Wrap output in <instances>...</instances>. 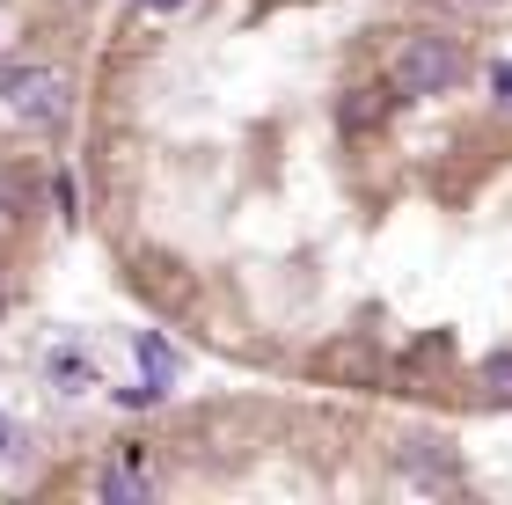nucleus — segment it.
Returning <instances> with one entry per match:
<instances>
[{
  "mask_svg": "<svg viewBox=\"0 0 512 505\" xmlns=\"http://www.w3.org/2000/svg\"><path fill=\"white\" fill-rule=\"evenodd\" d=\"M74 125V74L52 59H8L0 66V140H59Z\"/></svg>",
  "mask_w": 512,
  "mask_h": 505,
  "instance_id": "nucleus-1",
  "label": "nucleus"
},
{
  "mask_svg": "<svg viewBox=\"0 0 512 505\" xmlns=\"http://www.w3.org/2000/svg\"><path fill=\"white\" fill-rule=\"evenodd\" d=\"M476 74V52L461 44L454 30H439V22H425V30H403L388 52V81L403 88V103H439V96H461Z\"/></svg>",
  "mask_w": 512,
  "mask_h": 505,
  "instance_id": "nucleus-2",
  "label": "nucleus"
},
{
  "mask_svg": "<svg viewBox=\"0 0 512 505\" xmlns=\"http://www.w3.org/2000/svg\"><path fill=\"white\" fill-rule=\"evenodd\" d=\"M337 132H344V140H381V132L395 125V110H403V88H395L388 81V66H381V74L374 81H352V88H337Z\"/></svg>",
  "mask_w": 512,
  "mask_h": 505,
  "instance_id": "nucleus-3",
  "label": "nucleus"
},
{
  "mask_svg": "<svg viewBox=\"0 0 512 505\" xmlns=\"http://www.w3.org/2000/svg\"><path fill=\"white\" fill-rule=\"evenodd\" d=\"M395 469H403L417 491H461V447L447 432H410V440L395 447Z\"/></svg>",
  "mask_w": 512,
  "mask_h": 505,
  "instance_id": "nucleus-4",
  "label": "nucleus"
},
{
  "mask_svg": "<svg viewBox=\"0 0 512 505\" xmlns=\"http://www.w3.org/2000/svg\"><path fill=\"white\" fill-rule=\"evenodd\" d=\"M37 191H44V176H37L30 154H0V220H30Z\"/></svg>",
  "mask_w": 512,
  "mask_h": 505,
  "instance_id": "nucleus-5",
  "label": "nucleus"
},
{
  "mask_svg": "<svg viewBox=\"0 0 512 505\" xmlns=\"http://www.w3.org/2000/svg\"><path fill=\"white\" fill-rule=\"evenodd\" d=\"M132 359H139V381H154V388H176V374H183V352L161 330H139L132 337Z\"/></svg>",
  "mask_w": 512,
  "mask_h": 505,
  "instance_id": "nucleus-6",
  "label": "nucleus"
},
{
  "mask_svg": "<svg viewBox=\"0 0 512 505\" xmlns=\"http://www.w3.org/2000/svg\"><path fill=\"white\" fill-rule=\"evenodd\" d=\"M44 366H52V388H59V396H88V388H103L96 359H88L81 344H59V352L44 359Z\"/></svg>",
  "mask_w": 512,
  "mask_h": 505,
  "instance_id": "nucleus-7",
  "label": "nucleus"
},
{
  "mask_svg": "<svg viewBox=\"0 0 512 505\" xmlns=\"http://www.w3.org/2000/svg\"><path fill=\"white\" fill-rule=\"evenodd\" d=\"M96 491L118 498V505H147V498H154V476H139V469H103Z\"/></svg>",
  "mask_w": 512,
  "mask_h": 505,
  "instance_id": "nucleus-8",
  "label": "nucleus"
},
{
  "mask_svg": "<svg viewBox=\"0 0 512 505\" xmlns=\"http://www.w3.org/2000/svg\"><path fill=\"white\" fill-rule=\"evenodd\" d=\"M476 381H483V396H491V403H512V344H498V352H483Z\"/></svg>",
  "mask_w": 512,
  "mask_h": 505,
  "instance_id": "nucleus-9",
  "label": "nucleus"
},
{
  "mask_svg": "<svg viewBox=\"0 0 512 505\" xmlns=\"http://www.w3.org/2000/svg\"><path fill=\"white\" fill-rule=\"evenodd\" d=\"M22 447H30L22 418H15V410H0V469H15V462H22Z\"/></svg>",
  "mask_w": 512,
  "mask_h": 505,
  "instance_id": "nucleus-10",
  "label": "nucleus"
},
{
  "mask_svg": "<svg viewBox=\"0 0 512 505\" xmlns=\"http://www.w3.org/2000/svg\"><path fill=\"white\" fill-rule=\"evenodd\" d=\"M118 403H125V410H154V403H169V388L139 381V388H118Z\"/></svg>",
  "mask_w": 512,
  "mask_h": 505,
  "instance_id": "nucleus-11",
  "label": "nucleus"
},
{
  "mask_svg": "<svg viewBox=\"0 0 512 505\" xmlns=\"http://www.w3.org/2000/svg\"><path fill=\"white\" fill-rule=\"evenodd\" d=\"M483 81H491L498 103H512V59H491V66H483Z\"/></svg>",
  "mask_w": 512,
  "mask_h": 505,
  "instance_id": "nucleus-12",
  "label": "nucleus"
},
{
  "mask_svg": "<svg viewBox=\"0 0 512 505\" xmlns=\"http://www.w3.org/2000/svg\"><path fill=\"white\" fill-rule=\"evenodd\" d=\"M132 8H139V15H183L191 0H132Z\"/></svg>",
  "mask_w": 512,
  "mask_h": 505,
  "instance_id": "nucleus-13",
  "label": "nucleus"
}]
</instances>
